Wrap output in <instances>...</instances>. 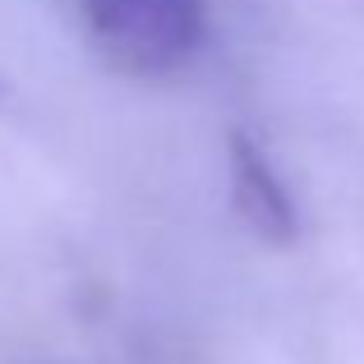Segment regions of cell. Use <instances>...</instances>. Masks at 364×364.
I'll use <instances>...</instances> for the list:
<instances>
[{
	"mask_svg": "<svg viewBox=\"0 0 364 364\" xmlns=\"http://www.w3.org/2000/svg\"><path fill=\"white\" fill-rule=\"evenodd\" d=\"M83 42L120 74L161 79L194 60L203 0H65Z\"/></svg>",
	"mask_w": 364,
	"mask_h": 364,
	"instance_id": "cell-1",
	"label": "cell"
},
{
	"mask_svg": "<svg viewBox=\"0 0 364 364\" xmlns=\"http://www.w3.org/2000/svg\"><path fill=\"white\" fill-rule=\"evenodd\" d=\"M231 185H235V203H240V213L254 222V231L277 235V240L291 235V222H295L291 198L277 185V176L263 161V152L249 139H240V134L231 139Z\"/></svg>",
	"mask_w": 364,
	"mask_h": 364,
	"instance_id": "cell-2",
	"label": "cell"
}]
</instances>
